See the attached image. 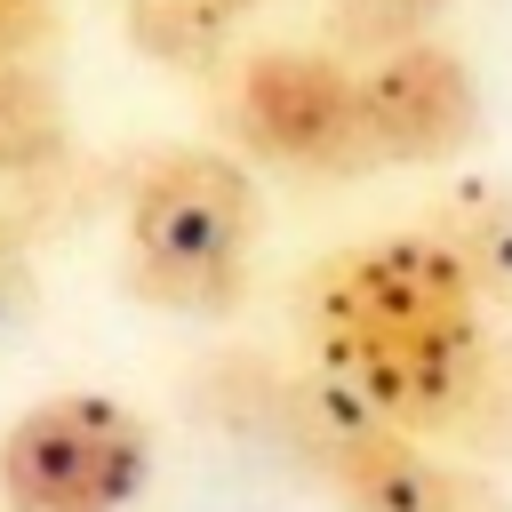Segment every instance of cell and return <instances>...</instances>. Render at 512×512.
I'll return each mask as SVG.
<instances>
[{
    "mask_svg": "<svg viewBox=\"0 0 512 512\" xmlns=\"http://www.w3.org/2000/svg\"><path fill=\"white\" fill-rule=\"evenodd\" d=\"M296 336L304 368L344 384L360 408L456 448L504 360L488 296L424 224L328 248L296 288Z\"/></svg>",
    "mask_w": 512,
    "mask_h": 512,
    "instance_id": "6da1fadb",
    "label": "cell"
},
{
    "mask_svg": "<svg viewBox=\"0 0 512 512\" xmlns=\"http://www.w3.org/2000/svg\"><path fill=\"white\" fill-rule=\"evenodd\" d=\"M256 240H264L256 176L216 144H160L120 184V288L168 320L240 312Z\"/></svg>",
    "mask_w": 512,
    "mask_h": 512,
    "instance_id": "7a4b0ae2",
    "label": "cell"
},
{
    "mask_svg": "<svg viewBox=\"0 0 512 512\" xmlns=\"http://www.w3.org/2000/svg\"><path fill=\"white\" fill-rule=\"evenodd\" d=\"M264 424L336 488L344 512H504V496L464 456H440L424 432L384 424L320 368L280 376Z\"/></svg>",
    "mask_w": 512,
    "mask_h": 512,
    "instance_id": "3957f363",
    "label": "cell"
},
{
    "mask_svg": "<svg viewBox=\"0 0 512 512\" xmlns=\"http://www.w3.org/2000/svg\"><path fill=\"white\" fill-rule=\"evenodd\" d=\"M152 416L120 392L64 384L0 432V512H136L152 488Z\"/></svg>",
    "mask_w": 512,
    "mask_h": 512,
    "instance_id": "277c9868",
    "label": "cell"
},
{
    "mask_svg": "<svg viewBox=\"0 0 512 512\" xmlns=\"http://www.w3.org/2000/svg\"><path fill=\"white\" fill-rule=\"evenodd\" d=\"M224 128L240 152L288 168V176H376L360 144V72L336 48H256L224 80Z\"/></svg>",
    "mask_w": 512,
    "mask_h": 512,
    "instance_id": "5b68a950",
    "label": "cell"
},
{
    "mask_svg": "<svg viewBox=\"0 0 512 512\" xmlns=\"http://www.w3.org/2000/svg\"><path fill=\"white\" fill-rule=\"evenodd\" d=\"M480 80L448 40H400L360 64V144L368 168H448L480 144Z\"/></svg>",
    "mask_w": 512,
    "mask_h": 512,
    "instance_id": "8992f818",
    "label": "cell"
},
{
    "mask_svg": "<svg viewBox=\"0 0 512 512\" xmlns=\"http://www.w3.org/2000/svg\"><path fill=\"white\" fill-rule=\"evenodd\" d=\"M424 232L472 272V288L488 296V312H512V184H496V176H456V184L432 200Z\"/></svg>",
    "mask_w": 512,
    "mask_h": 512,
    "instance_id": "52a82bcc",
    "label": "cell"
},
{
    "mask_svg": "<svg viewBox=\"0 0 512 512\" xmlns=\"http://www.w3.org/2000/svg\"><path fill=\"white\" fill-rule=\"evenodd\" d=\"M64 160H72V104H64V88L32 56L0 48V184H40Z\"/></svg>",
    "mask_w": 512,
    "mask_h": 512,
    "instance_id": "ba28073f",
    "label": "cell"
},
{
    "mask_svg": "<svg viewBox=\"0 0 512 512\" xmlns=\"http://www.w3.org/2000/svg\"><path fill=\"white\" fill-rule=\"evenodd\" d=\"M264 0H120V32L128 48H144L152 64H208Z\"/></svg>",
    "mask_w": 512,
    "mask_h": 512,
    "instance_id": "9c48e42d",
    "label": "cell"
},
{
    "mask_svg": "<svg viewBox=\"0 0 512 512\" xmlns=\"http://www.w3.org/2000/svg\"><path fill=\"white\" fill-rule=\"evenodd\" d=\"M448 0H336V40L360 56H384L400 40H424Z\"/></svg>",
    "mask_w": 512,
    "mask_h": 512,
    "instance_id": "30bf717a",
    "label": "cell"
},
{
    "mask_svg": "<svg viewBox=\"0 0 512 512\" xmlns=\"http://www.w3.org/2000/svg\"><path fill=\"white\" fill-rule=\"evenodd\" d=\"M40 304V272H32V224L16 208H0V336L16 320H32Z\"/></svg>",
    "mask_w": 512,
    "mask_h": 512,
    "instance_id": "8fae6325",
    "label": "cell"
},
{
    "mask_svg": "<svg viewBox=\"0 0 512 512\" xmlns=\"http://www.w3.org/2000/svg\"><path fill=\"white\" fill-rule=\"evenodd\" d=\"M56 40V0H0V48L8 56H40Z\"/></svg>",
    "mask_w": 512,
    "mask_h": 512,
    "instance_id": "7c38bea8",
    "label": "cell"
}]
</instances>
